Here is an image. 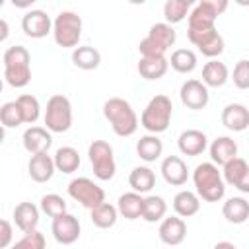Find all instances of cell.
<instances>
[{
  "instance_id": "4fadbf2b",
  "label": "cell",
  "mask_w": 249,
  "mask_h": 249,
  "mask_svg": "<svg viewBox=\"0 0 249 249\" xmlns=\"http://www.w3.org/2000/svg\"><path fill=\"white\" fill-rule=\"evenodd\" d=\"M21 29L31 39H43L53 31V21L43 10H29L21 18Z\"/></svg>"
},
{
  "instance_id": "9a60e30c",
  "label": "cell",
  "mask_w": 249,
  "mask_h": 249,
  "mask_svg": "<svg viewBox=\"0 0 249 249\" xmlns=\"http://www.w3.org/2000/svg\"><path fill=\"white\" fill-rule=\"evenodd\" d=\"M160 239L165 243V245H179L185 241L187 237V224L183 222L181 216H169V218H163L161 224H160Z\"/></svg>"
},
{
  "instance_id": "603a6c76",
  "label": "cell",
  "mask_w": 249,
  "mask_h": 249,
  "mask_svg": "<svg viewBox=\"0 0 249 249\" xmlns=\"http://www.w3.org/2000/svg\"><path fill=\"white\" fill-rule=\"evenodd\" d=\"M230 78V72H228V66L216 58L208 60L204 66H202V84L206 88H222Z\"/></svg>"
},
{
  "instance_id": "7c38bea8",
  "label": "cell",
  "mask_w": 249,
  "mask_h": 249,
  "mask_svg": "<svg viewBox=\"0 0 249 249\" xmlns=\"http://www.w3.org/2000/svg\"><path fill=\"white\" fill-rule=\"evenodd\" d=\"M179 95H181V103L187 107V109H193V111H200L208 105V88L200 82V80H187L183 82L181 89H179Z\"/></svg>"
},
{
  "instance_id": "8d00e7d4",
  "label": "cell",
  "mask_w": 249,
  "mask_h": 249,
  "mask_svg": "<svg viewBox=\"0 0 249 249\" xmlns=\"http://www.w3.org/2000/svg\"><path fill=\"white\" fill-rule=\"evenodd\" d=\"M18 105L21 109V117H23V123L25 124H33L39 115H41V105H39V99L35 95H29V93H23L19 95L18 99Z\"/></svg>"
},
{
  "instance_id": "7bdbcfd3",
  "label": "cell",
  "mask_w": 249,
  "mask_h": 249,
  "mask_svg": "<svg viewBox=\"0 0 249 249\" xmlns=\"http://www.w3.org/2000/svg\"><path fill=\"white\" fill-rule=\"evenodd\" d=\"M235 189H237V191H241V193H247V195H249V169L245 171L243 179L239 181V185H237Z\"/></svg>"
},
{
  "instance_id": "484cf974",
  "label": "cell",
  "mask_w": 249,
  "mask_h": 249,
  "mask_svg": "<svg viewBox=\"0 0 249 249\" xmlns=\"http://www.w3.org/2000/svg\"><path fill=\"white\" fill-rule=\"evenodd\" d=\"M222 214L230 224H243L249 218V202L243 196H231L224 202Z\"/></svg>"
},
{
  "instance_id": "d6a6232c",
  "label": "cell",
  "mask_w": 249,
  "mask_h": 249,
  "mask_svg": "<svg viewBox=\"0 0 249 249\" xmlns=\"http://www.w3.org/2000/svg\"><path fill=\"white\" fill-rule=\"evenodd\" d=\"M89 212H91L89 218H91L93 226H97V228H101V230L113 228V226L117 224L119 210H117V206H113V204H109V202H103V204H99L97 208H93V210H89Z\"/></svg>"
},
{
  "instance_id": "74e56055",
  "label": "cell",
  "mask_w": 249,
  "mask_h": 249,
  "mask_svg": "<svg viewBox=\"0 0 249 249\" xmlns=\"http://www.w3.org/2000/svg\"><path fill=\"white\" fill-rule=\"evenodd\" d=\"M0 123L4 124V128H16L23 124V117L18 101H8L0 107Z\"/></svg>"
},
{
  "instance_id": "7402d4cb",
  "label": "cell",
  "mask_w": 249,
  "mask_h": 249,
  "mask_svg": "<svg viewBox=\"0 0 249 249\" xmlns=\"http://www.w3.org/2000/svg\"><path fill=\"white\" fill-rule=\"evenodd\" d=\"M14 222H16V226L23 233H29V231L37 230V224H39V208L33 202H19L14 208Z\"/></svg>"
},
{
  "instance_id": "d6986e66",
  "label": "cell",
  "mask_w": 249,
  "mask_h": 249,
  "mask_svg": "<svg viewBox=\"0 0 249 249\" xmlns=\"http://www.w3.org/2000/svg\"><path fill=\"white\" fill-rule=\"evenodd\" d=\"M54 169H56L54 158H51L47 152L31 156V160H29V163H27L29 177H31L35 183H47V181L53 177Z\"/></svg>"
},
{
  "instance_id": "52a82bcc",
  "label": "cell",
  "mask_w": 249,
  "mask_h": 249,
  "mask_svg": "<svg viewBox=\"0 0 249 249\" xmlns=\"http://www.w3.org/2000/svg\"><path fill=\"white\" fill-rule=\"evenodd\" d=\"M45 124L51 132H66L72 126V105L62 93L49 97L45 109Z\"/></svg>"
},
{
  "instance_id": "e575fe53",
  "label": "cell",
  "mask_w": 249,
  "mask_h": 249,
  "mask_svg": "<svg viewBox=\"0 0 249 249\" xmlns=\"http://www.w3.org/2000/svg\"><path fill=\"white\" fill-rule=\"evenodd\" d=\"M169 64L179 74H189L196 68V54L191 49H177L171 53Z\"/></svg>"
},
{
  "instance_id": "f35d334b",
  "label": "cell",
  "mask_w": 249,
  "mask_h": 249,
  "mask_svg": "<svg viewBox=\"0 0 249 249\" xmlns=\"http://www.w3.org/2000/svg\"><path fill=\"white\" fill-rule=\"evenodd\" d=\"M41 210L49 216V218H58L62 214H66V200L60 195H45L41 198Z\"/></svg>"
},
{
  "instance_id": "bcb514c9",
  "label": "cell",
  "mask_w": 249,
  "mask_h": 249,
  "mask_svg": "<svg viewBox=\"0 0 249 249\" xmlns=\"http://www.w3.org/2000/svg\"><path fill=\"white\" fill-rule=\"evenodd\" d=\"M10 249H25V247H23V245H21L19 241H16V243H14V245H12Z\"/></svg>"
},
{
  "instance_id": "f1b7e54d",
  "label": "cell",
  "mask_w": 249,
  "mask_h": 249,
  "mask_svg": "<svg viewBox=\"0 0 249 249\" xmlns=\"http://www.w3.org/2000/svg\"><path fill=\"white\" fill-rule=\"evenodd\" d=\"M72 62L80 70H95L101 64V53L95 47H76L72 51Z\"/></svg>"
},
{
  "instance_id": "60d3db41",
  "label": "cell",
  "mask_w": 249,
  "mask_h": 249,
  "mask_svg": "<svg viewBox=\"0 0 249 249\" xmlns=\"http://www.w3.org/2000/svg\"><path fill=\"white\" fill-rule=\"evenodd\" d=\"M19 243L25 249H45V235L39 230H33L29 233H23V237L19 239Z\"/></svg>"
},
{
  "instance_id": "7a4b0ae2",
  "label": "cell",
  "mask_w": 249,
  "mask_h": 249,
  "mask_svg": "<svg viewBox=\"0 0 249 249\" xmlns=\"http://www.w3.org/2000/svg\"><path fill=\"white\" fill-rule=\"evenodd\" d=\"M4 80L12 88H25L31 82V56L23 45L8 47L4 56Z\"/></svg>"
},
{
  "instance_id": "8fae6325",
  "label": "cell",
  "mask_w": 249,
  "mask_h": 249,
  "mask_svg": "<svg viewBox=\"0 0 249 249\" xmlns=\"http://www.w3.org/2000/svg\"><path fill=\"white\" fill-rule=\"evenodd\" d=\"M187 37L189 41L208 58H216L224 53V39L222 35L218 33V29H206V31H193L189 29L187 31Z\"/></svg>"
},
{
  "instance_id": "8992f818",
  "label": "cell",
  "mask_w": 249,
  "mask_h": 249,
  "mask_svg": "<svg viewBox=\"0 0 249 249\" xmlns=\"http://www.w3.org/2000/svg\"><path fill=\"white\" fill-rule=\"evenodd\" d=\"M54 43L62 49H76L82 37V18L76 12L64 10L53 21Z\"/></svg>"
},
{
  "instance_id": "ab89813d",
  "label": "cell",
  "mask_w": 249,
  "mask_h": 249,
  "mask_svg": "<svg viewBox=\"0 0 249 249\" xmlns=\"http://www.w3.org/2000/svg\"><path fill=\"white\" fill-rule=\"evenodd\" d=\"M233 86L239 89H249V60H239L233 66Z\"/></svg>"
},
{
  "instance_id": "d4e9b609",
  "label": "cell",
  "mask_w": 249,
  "mask_h": 249,
  "mask_svg": "<svg viewBox=\"0 0 249 249\" xmlns=\"http://www.w3.org/2000/svg\"><path fill=\"white\" fill-rule=\"evenodd\" d=\"M173 210L181 218H191L200 210V198L193 191H179L173 196Z\"/></svg>"
},
{
  "instance_id": "30bf717a",
  "label": "cell",
  "mask_w": 249,
  "mask_h": 249,
  "mask_svg": "<svg viewBox=\"0 0 249 249\" xmlns=\"http://www.w3.org/2000/svg\"><path fill=\"white\" fill-rule=\"evenodd\" d=\"M68 195L84 208L93 210L105 202V191L88 177H76L68 183Z\"/></svg>"
},
{
  "instance_id": "d590c367",
  "label": "cell",
  "mask_w": 249,
  "mask_h": 249,
  "mask_svg": "<svg viewBox=\"0 0 249 249\" xmlns=\"http://www.w3.org/2000/svg\"><path fill=\"white\" fill-rule=\"evenodd\" d=\"M247 169H249V165H247V161H245L243 158H233V160H230V161L224 165V169H222L224 183H228V185H231V187H237Z\"/></svg>"
},
{
  "instance_id": "9c48e42d",
  "label": "cell",
  "mask_w": 249,
  "mask_h": 249,
  "mask_svg": "<svg viewBox=\"0 0 249 249\" xmlns=\"http://www.w3.org/2000/svg\"><path fill=\"white\" fill-rule=\"evenodd\" d=\"M228 8L226 0H200L189 14V29L206 31L216 27L218 16Z\"/></svg>"
},
{
  "instance_id": "e0dca14e",
  "label": "cell",
  "mask_w": 249,
  "mask_h": 249,
  "mask_svg": "<svg viewBox=\"0 0 249 249\" xmlns=\"http://www.w3.org/2000/svg\"><path fill=\"white\" fill-rule=\"evenodd\" d=\"M222 124L231 132H243L249 126V109L241 103H230L222 109Z\"/></svg>"
},
{
  "instance_id": "3957f363",
  "label": "cell",
  "mask_w": 249,
  "mask_h": 249,
  "mask_svg": "<svg viewBox=\"0 0 249 249\" xmlns=\"http://www.w3.org/2000/svg\"><path fill=\"white\" fill-rule=\"evenodd\" d=\"M103 117L109 121L117 136H132L138 128V117L132 105L123 97H111L103 103Z\"/></svg>"
},
{
  "instance_id": "ac0fdd59",
  "label": "cell",
  "mask_w": 249,
  "mask_h": 249,
  "mask_svg": "<svg viewBox=\"0 0 249 249\" xmlns=\"http://www.w3.org/2000/svg\"><path fill=\"white\" fill-rule=\"evenodd\" d=\"M177 146H179V152L185 156H200L208 146V138L202 130L189 128V130H183L179 134Z\"/></svg>"
},
{
  "instance_id": "ee69618b",
  "label": "cell",
  "mask_w": 249,
  "mask_h": 249,
  "mask_svg": "<svg viewBox=\"0 0 249 249\" xmlns=\"http://www.w3.org/2000/svg\"><path fill=\"white\" fill-rule=\"evenodd\" d=\"M214 249H237L231 241H218L216 245H214Z\"/></svg>"
},
{
  "instance_id": "ffe728a7",
  "label": "cell",
  "mask_w": 249,
  "mask_h": 249,
  "mask_svg": "<svg viewBox=\"0 0 249 249\" xmlns=\"http://www.w3.org/2000/svg\"><path fill=\"white\" fill-rule=\"evenodd\" d=\"M161 175H163L165 183H169L173 187H181L189 179L187 165H185V161L179 156H167L161 161Z\"/></svg>"
},
{
  "instance_id": "4316f807",
  "label": "cell",
  "mask_w": 249,
  "mask_h": 249,
  "mask_svg": "<svg viewBox=\"0 0 249 249\" xmlns=\"http://www.w3.org/2000/svg\"><path fill=\"white\" fill-rule=\"evenodd\" d=\"M163 152V142L158 138V134H144L136 142V154L144 161H156Z\"/></svg>"
},
{
  "instance_id": "2e32d148",
  "label": "cell",
  "mask_w": 249,
  "mask_h": 249,
  "mask_svg": "<svg viewBox=\"0 0 249 249\" xmlns=\"http://www.w3.org/2000/svg\"><path fill=\"white\" fill-rule=\"evenodd\" d=\"M21 142H23V148L35 156V154H43V152H49L51 144H53V136H51V130L43 128V126H29L23 136H21Z\"/></svg>"
},
{
  "instance_id": "4dcf8cb0",
  "label": "cell",
  "mask_w": 249,
  "mask_h": 249,
  "mask_svg": "<svg viewBox=\"0 0 249 249\" xmlns=\"http://www.w3.org/2000/svg\"><path fill=\"white\" fill-rule=\"evenodd\" d=\"M54 165L62 173H74L80 167V154L72 146H62L54 154Z\"/></svg>"
},
{
  "instance_id": "f6af8a7d",
  "label": "cell",
  "mask_w": 249,
  "mask_h": 249,
  "mask_svg": "<svg viewBox=\"0 0 249 249\" xmlns=\"http://www.w3.org/2000/svg\"><path fill=\"white\" fill-rule=\"evenodd\" d=\"M0 25H2V35H0V41H4V39L8 37V23H6V19H2V21H0Z\"/></svg>"
},
{
  "instance_id": "6da1fadb",
  "label": "cell",
  "mask_w": 249,
  "mask_h": 249,
  "mask_svg": "<svg viewBox=\"0 0 249 249\" xmlns=\"http://www.w3.org/2000/svg\"><path fill=\"white\" fill-rule=\"evenodd\" d=\"M193 183L198 198L206 202H218L226 195V183H224L222 171H218V165H214L212 161H202L195 167Z\"/></svg>"
},
{
  "instance_id": "1f68e13d",
  "label": "cell",
  "mask_w": 249,
  "mask_h": 249,
  "mask_svg": "<svg viewBox=\"0 0 249 249\" xmlns=\"http://www.w3.org/2000/svg\"><path fill=\"white\" fill-rule=\"evenodd\" d=\"M167 214V202L158 196V195H150L144 198V210H142V220L154 224V222H160L163 220Z\"/></svg>"
},
{
  "instance_id": "277c9868",
  "label": "cell",
  "mask_w": 249,
  "mask_h": 249,
  "mask_svg": "<svg viewBox=\"0 0 249 249\" xmlns=\"http://www.w3.org/2000/svg\"><path fill=\"white\" fill-rule=\"evenodd\" d=\"M171 115H173L171 99L167 95L160 93V95H154L148 101V105L144 107V111L140 115V124L150 134H160V132H165L169 128Z\"/></svg>"
},
{
  "instance_id": "836d02e7",
  "label": "cell",
  "mask_w": 249,
  "mask_h": 249,
  "mask_svg": "<svg viewBox=\"0 0 249 249\" xmlns=\"http://www.w3.org/2000/svg\"><path fill=\"white\" fill-rule=\"evenodd\" d=\"M191 6L193 2L191 0H167L163 4V18H165V23L173 25V23H179L183 21L191 12Z\"/></svg>"
},
{
  "instance_id": "5b68a950",
  "label": "cell",
  "mask_w": 249,
  "mask_h": 249,
  "mask_svg": "<svg viewBox=\"0 0 249 249\" xmlns=\"http://www.w3.org/2000/svg\"><path fill=\"white\" fill-rule=\"evenodd\" d=\"M177 33L169 23H154L148 31V35L140 41L138 51L144 58H161L165 56L167 49L175 45Z\"/></svg>"
},
{
  "instance_id": "cb8c5ba5",
  "label": "cell",
  "mask_w": 249,
  "mask_h": 249,
  "mask_svg": "<svg viewBox=\"0 0 249 249\" xmlns=\"http://www.w3.org/2000/svg\"><path fill=\"white\" fill-rule=\"evenodd\" d=\"M117 210L126 220H138V218H142L144 198L138 193H134V191L132 193H124L117 200Z\"/></svg>"
},
{
  "instance_id": "ba28073f",
  "label": "cell",
  "mask_w": 249,
  "mask_h": 249,
  "mask_svg": "<svg viewBox=\"0 0 249 249\" xmlns=\"http://www.w3.org/2000/svg\"><path fill=\"white\" fill-rule=\"evenodd\" d=\"M88 156H89V163L93 167V175L99 181H109L113 179L117 165H115V156H113V148L109 142L105 140H93L88 148Z\"/></svg>"
},
{
  "instance_id": "83f0119b",
  "label": "cell",
  "mask_w": 249,
  "mask_h": 249,
  "mask_svg": "<svg viewBox=\"0 0 249 249\" xmlns=\"http://www.w3.org/2000/svg\"><path fill=\"white\" fill-rule=\"evenodd\" d=\"M128 185L132 187L134 193L142 195V193H150L156 185V173L150 169V167H134L128 175Z\"/></svg>"
},
{
  "instance_id": "44dd1931",
  "label": "cell",
  "mask_w": 249,
  "mask_h": 249,
  "mask_svg": "<svg viewBox=\"0 0 249 249\" xmlns=\"http://www.w3.org/2000/svg\"><path fill=\"white\" fill-rule=\"evenodd\" d=\"M210 158L214 165H226L230 160L237 158V144L230 136H218L210 144Z\"/></svg>"
},
{
  "instance_id": "5bb4252c",
  "label": "cell",
  "mask_w": 249,
  "mask_h": 249,
  "mask_svg": "<svg viewBox=\"0 0 249 249\" xmlns=\"http://www.w3.org/2000/svg\"><path fill=\"white\" fill-rule=\"evenodd\" d=\"M51 231H53V237L60 245H72L80 237V222H78L76 216L66 212V214H62V216L53 220Z\"/></svg>"
},
{
  "instance_id": "b9f144b4",
  "label": "cell",
  "mask_w": 249,
  "mask_h": 249,
  "mask_svg": "<svg viewBox=\"0 0 249 249\" xmlns=\"http://www.w3.org/2000/svg\"><path fill=\"white\" fill-rule=\"evenodd\" d=\"M0 228H2L0 247L6 249V247H10V243H12V224H10L8 220H2V222H0Z\"/></svg>"
},
{
  "instance_id": "f546056e",
  "label": "cell",
  "mask_w": 249,
  "mask_h": 249,
  "mask_svg": "<svg viewBox=\"0 0 249 249\" xmlns=\"http://www.w3.org/2000/svg\"><path fill=\"white\" fill-rule=\"evenodd\" d=\"M167 68H169V60L165 56H161V58H144L142 56L138 62V72L144 80H160L165 76Z\"/></svg>"
}]
</instances>
